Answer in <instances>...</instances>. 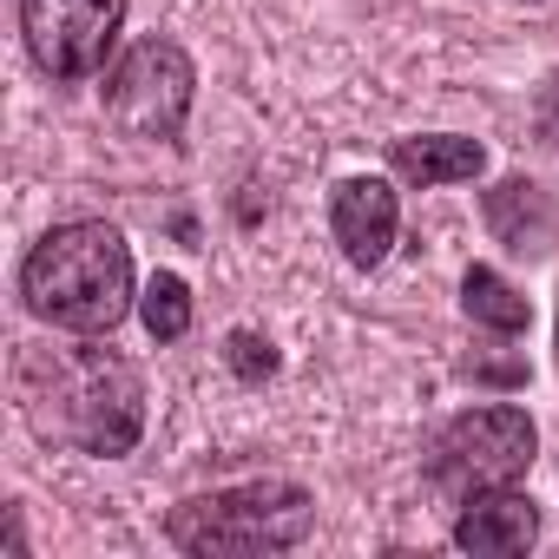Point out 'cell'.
I'll use <instances>...</instances> for the list:
<instances>
[{
  "mask_svg": "<svg viewBox=\"0 0 559 559\" xmlns=\"http://www.w3.org/2000/svg\"><path fill=\"white\" fill-rule=\"evenodd\" d=\"M317 526V500L297 480H237L191 493L165 513V539L191 559H263L290 552Z\"/></svg>",
  "mask_w": 559,
  "mask_h": 559,
  "instance_id": "cell-3",
  "label": "cell"
},
{
  "mask_svg": "<svg viewBox=\"0 0 559 559\" xmlns=\"http://www.w3.org/2000/svg\"><path fill=\"white\" fill-rule=\"evenodd\" d=\"M480 217H487L493 243H507L513 257H546L559 243V198L533 178H500L480 198Z\"/></svg>",
  "mask_w": 559,
  "mask_h": 559,
  "instance_id": "cell-9",
  "label": "cell"
},
{
  "mask_svg": "<svg viewBox=\"0 0 559 559\" xmlns=\"http://www.w3.org/2000/svg\"><path fill=\"white\" fill-rule=\"evenodd\" d=\"M539 461V428L520 402H487V408H461L435 428L428 441V487L448 493L454 507L493 487H513L526 467Z\"/></svg>",
  "mask_w": 559,
  "mask_h": 559,
  "instance_id": "cell-4",
  "label": "cell"
},
{
  "mask_svg": "<svg viewBox=\"0 0 559 559\" xmlns=\"http://www.w3.org/2000/svg\"><path fill=\"white\" fill-rule=\"evenodd\" d=\"M533 132H539L546 145H559V67H552V80L539 86V106H533Z\"/></svg>",
  "mask_w": 559,
  "mask_h": 559,
  "instance_id": "cell-14",
  "label": "cell"
},
{
  "mask_svg": "<svg viewBox=\"0 0 559 559\" xmlns=\"http://www.w3.org/2000/svg\"><path fill=\"white\" fill-rule=\"evenodd\" d=\"M21 304L67 336H112L132 317V243L106 217L53 224L21 263Z\"/></svg>",
  "mask_w": 559,
  "mask_h": 559,
  "instance_id": "cell-2",
  "label": "cell"
},
{
  "mask_svg": "<svg viewBox=\"0 0 559 559\" xmlns=\"http://www.w3.org/2000/svg\"><path fill=\"white\" fill-rule=\"evenodd\" d=\"M224 362H230V376H237V382H250V389H263L276 369H284L276 343H270V336H257V330H230V336H224Z\"/></svg>",
  "mask_w": 559,
  "mask_h": 559,
  "instance_id": "cell-13",
  "label": "cell"
},
{
  "mask_svg": "<svg viewBox=\"0 0 559 559\" xmlns=\"http://www.w3.org/2000/svg\"><path fill=\"white\" fill-rule=\"evenodd\" d=\"M191 99H198V67L165 34L139 40L106 80V119L139 145H178V132L191 119Z\"/></svg>",
  "mask_w": 559,
  "mask_h": 559,
  "instance_id": "cell-5",
  "label": "cell"
},
{
  "mask_svg": "<svg viewBox=\"0 0 559 559\" xmlns=\"http://www.w3.org/2000/svg\"><path fill=\"white\" fill-rule=\"evenodd\" d=\"M119 27H126V0H21V40L34 67L60 86L106 73Z\"/></svg>",
  "mask_w": 559,
  "mask_h": 559,
  "instance_id": "cell-6",
  "label": "cell"
},
{
  "mask_svg": "<svg viewBox=\"0 0 559 559\" xmlns=\"http://www.w3.org/2000/svg\"><path fill=\"white\" fill-rule=\"evenodd\" d=\"M389 165L402 185H467L487 171V145L461 132H415L389 145Z\"/></svg>",
  "mask_w": 559,
  "mask_h": 559,
  "instance_id": "cell-10",
  "label": "cell"
},
{
  "mask_svg": "<svg viewBox=\"0 0 559 559\" xmlns=\"http://www.w3.org/2000/svg\"><path fill=\"white\" fill-rule=\"evenodd\" d=\"M461 310H467V323H480L493 336H526V323H533V304L507 284L500 270H487V263H474L461 276Z\"/></svg>",
  "mask_w": 559,
  "mask_h": 559,
  "instance_id": "cell-11",
  "label": "cell"
},
{
  "mask_svg": "<svg viewBox=\"0 0 559 559\" xmlns=\"http://www.w3.org/2000/svg\"><path fill=\"white\" fill-rule=\"evenodd\" d=\"M191 284L178 270H158L152 284H145V297H139V323H145V336L152 343H185L191 336Z\"/></svg>",
  "mask_w": 559,
  "mask_h": 559,
  "instance_id": "cell-12",
  "label": "cell"
},
{
  "mask_svg": "<svg viewBox=\"0 0 559 559\" xmlns=\"http://www.w3.org/2000/svg\"><path fill=\"white\" fill-rule=\"evenodd\" d=\"M330 230L349 257V270H382L402 230V198L389 178H343L330 191Z\"/></svg>",
  "mask_w": 559,
  "mask_h": 559,
  "instance_id": "cell-7",
  "label": "cell"
},
{
  "mask_svg": "<svg viewBox=\"0 0 559 559\" xmlns=\"http://www.w3.org/2000/svg\"><path fill=\"white\" fill-rule=\"evenodd\" d=\"M14 402L34 441L73 448L93 461H119L145 441V376L106 343H21Z\"/></svg>",
  "mask_w": 559,
  "mask_h": 559,
  "instance_id": "cell-1",
  "label": "cell"
},
{
  "mask_svg": "<svg viewBox=\"0 0 559 559\" xmlns=\"http://www.w3.org/2000/svg\"><path fill=\"white\" fill-rule=\"evenodd\" d=\"M533 539H539V507L513 487L474 493L454 513V546L474 559H520V552H533Z\"/></svg>",
  "mask_w": 559,
  "mask_h": 559,
  "instance_id": "cell-8",
  "label": "cell"
}]
</instances>
